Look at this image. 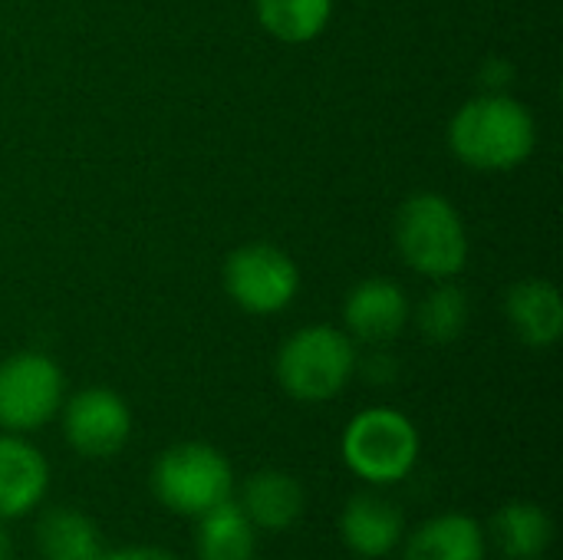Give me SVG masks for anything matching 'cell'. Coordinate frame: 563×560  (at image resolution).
I'll return each instance as SVG.
<instances>
[{"mask_svg":"<svg viewBox=\"0 0 563 560\" xmlns=\"http://www.w3.org/2000/svg\"><path fill=\"white\" fill-rule=\"evenodd\" d=\"M445 139L472 172H515L538 149V119L511 92H478L452 116Z\"/></svg>","mask_w":563,"mask_h":560,"instance_id":"6da1fadb","label":"cell"},{"mask_svg":"<svg viewBox=\"0 0 563 560\" xmlns=\"http://www.w3.org/2000/svg\"><path fill=\"white\" fill-rule=\"evenodd\" d=\"M393 241L406 267L429 281H455L472 251L462 211L439 191H416L399 205Z\"/></svg>","mask_w":563,"mask_h":560,"instance_id":"7a4b0ae2","label":"cell"},{"mask_svg":"<svg viewBox=\"0 0 563 560\" xmlns=\"http://www.w3.org/2000/svg\"><path fill=\"white\" fill-rule=\"evenodd\" d=\"M360 373L356 340L343 327L310 323L294 330L274 360V376L280 389L307 406L336 399Z\"/></svg>","mask_w":563,"mask_h":560,"instance_id":"3957f363","label":"cell"},{"mask_svg":"<svg viewBox=\"0 0 563 560\" xmlns=\"http://www.w3.org/2000/svg\"><path fill=\"white\" fill-rule=\"evenodd\" d=\"M422 455V436L416 422L393 406H369L356 413L340 436L343 465L373 488L406 482Z\"/></svg>","mask_w":563,"mask_h":560,"instance_id":"277c9868","label":"cell"},{"mask_svg":"<svg viewBox=\"0 0 563 560\" xmlns=\"http://www.w3.org/2000/svg\"><path fill=\"white\" fill-rule=\"evenodd\" d=\"M152 495L181 518H198L234 498V469L208 442H175L152 465Z\"/></svg>","mask_w":563,"mask_h":560,"instance_id":"5b68a950","label":"cell"},{"mask_svg":"<svg viewBox=\"0 0 563 560\" xmlns=\"http://www.w3.org/2000/svg\"><path fill=\"white\" fill-rule=\"evenodd\" d=\"M66 399V376L49 353L20 350L0 360V432L30 436L49 426Z\"/></svg>","mask_w":563,"mask_h":560,"instance_id":"8992f818","label":"cell"},{"mask_svg":"<svg viewBox=\"0 0 563 560\" xmlns=\"http://www.w3.org/2000/svg\"><path fill=\"white\" fill-rule=\"evenodd\" d=\"M221 277L231 304L251 317H274L287 310L300 294L297 261L271 241H247L234 248Z\"/></svg>","mask_w":563,"mask_h":560,"instance_id":"52a82bcc","label":"cell"},{"mask_svg":"<svg viewBox=\"0 0 563 560\" xmlns=\"http://www.w3.org/2000/svg\"><path fill=\"white\" fill-rule=\"evenodd\" d=\"M63 439L66 446L92 462L112 459L129 446L132 409L109 386H89L63 399Z\"/></svg>","mask_w":563,"mask_h":560,"instance_id":"ba28073f","label":"cell"},{"mask_svg":"<svg viewBox=\"0 0 563 560\" xmlns=\"http://www.w3.org/2000/svg\"><path fill=\"white\" fill-rule=\"evenodd\" d=\"M412 320V304L393 277H366L343 300V330L356 343L386 347Z\"/></svg>","mask_w":563,"mask_h":560,"instance_id":"9c48e42d","label":"cell"},{"mask_svg":"<svg viewBox=\"0 0 563 560\" xmlns=\"http://www.w3.org/2000/svg\"><path fill=\"white\" fill-rule=\"evenodd\" d=\"M49 492V462L23 436L0 432V521L33 515Z\"/></svg>","mask_w":563,"mask_h":560,"instance_id":"30bf717a","label":"cell"},{"mask_svg":"<svg viewBox=\"0 0 563 560\" xmlns=\"http://www.w3.org/2000/svg\"><path fill=\"white\" fill-rule=\"evenodd\" d=\"M340 538L363 560L389 558L406 538V515L396 502L376 492L353 495L340 512Z\"/></svg>","mask_w":563,"mask_h":560,"instance_id":"8fae6325","label":"cell"},{"mask_svg":"<svg viewBox=\"0 0 563 560\" xmlns=\"http://www.w3.org/2000/svg\"><path fill=\"white\" fill-rule=\"evenodd\" d=\"M505 320L531 350H551L563 337V300L558 284L544 277L518 281L505 290Z\"/></svg>","mask_w":563,"mask_h":560,"instance_id":"7c38bea8","label":"cell"},{"mask_svg":"<svg viewBox=\"0 0 563 560\" xmlns=\"http://www.w3.org/2000/svg\"><path fill=\"white\" fill-rule=\"evenodd\" d=\"M402 560H485L488 535L478 518L465 512H445L422 521L409 538H402Z\"/></svg>","mask_w":563,"mask_h":560,"instance_id":"4fadbf2b","label":"cell"},{"mask_svg":"<svg viewBox=\"0 0 563 560\" xmlns=\"http://www.w3.org/2000/svg\"><path fill=\"white\" fill-rule=\"evenodd\" d=\"M244 515L251 518V525L257 531H290L300 518H303V508H307V492L303 485L280 472V469H264V472H254L244 488L238 492L234 498Z\"/></svg>","mask_w":563,"mask_h":560,"instance_id":"5bb4252c","label":"cell"},{"mask_svg":"<svg viewBox=\"0 0 563 560\" xmlns=\"http://www.w3.org/2000/svg\"><path fill=\"white\" fill-rule=\"evenodd\" d=\"M492 545L508 560H541L554 545V521L534 502H511L492 518Z\"/></svg>","mask_w":563,"mask_h":560,"instance_id":"9a60e30c","label":"cell"},{"mask_svg":"<svg viewBox=\"0 0 563 560\" xmlns=\"http://www.w3.org/2000/svg\"><path fill=\"white\" fill-rule=\"evenodd\" d=\"M195 521L198 560H254L257 554V528L234 498L214 505Z\"/></svg>","mask_w":563,"mask_h":560,"instance_id":"2e32d148","label":"cell"},{"mask_svg":"<svg viewBox=\"0 0 563 560\" xmlns=\"http://www.w3.org/2000/svg\"><path fill=\"white\" fill-rule=\"evenodd\" d=\"M36 551L43 560H99L106 551V541L86 512L59 505L40 518Z\"/></svg>","mask_w":563,"mask_h":560,"instance_id":"e0dca14e","label":"cell"},{"mask_svg":"<svg viewBox=\"0 0 563 560\" xmlns=\"http://www.w3.org/2000/svg\"><path fill=\"white\" fill-rule=\"evenodd\" d=\"M336 0H254L257 23L280 43L300 46L317 36L333 20Z\"/></svg>","mask_w":563,"mask_h":560,"instance_id":"ac0fdd59","label":"cell"},{"mask_svg":"<svg viewBox=\"0 0 563 560\" xmlns=\"http://www.w3.org/2000/svg\"><path fill=\"white\" fill-rule=\"evenodd\" d=\"M416 327L426 343L449 347L465 337L472 320V300L455 281H435V287L416 307Z\"/></svg>","mask_w":563,"mask_h":560,"instance_id":"d6986e66","label":"cell"},{"mask_svg":"<svg viewBox=\"0 0 563 560\" xmlns=\"http://www.w3.org/2000/svg\"><path fill=\"white\" fill-rule=\"evenodd\" d=\"M478 79H482V92H511L515 66L505 56H492V59H485Z\"/></svg>","mask_w":563,"mask_h":560,"instance_id":"ffe728a7","label":"cell"},{"mask_svg":"<svg viewBox=\"0 0 563 560\" xmlns=\"http://www.w3.org/2000/svg\"><path fill=\"white\" fill-rule=\"evenodd\" d=\"M99 560H178L165 548H152V545H129V548H115V551H102Z\"/></svg>","mask_w":563,"mask_h":560,"instance_id":"44dd1931","label":"cell"},{"mask_svg":"<svg viewBox=\"0 0 563 560\" xmlns=\"http://www.w3.org/2000/svg\"><path fill=\"white\" fill-rule=\"evenodd\" d=\"M16 558V548H13V535L10 528L0 521V560H13Z\"/></svg>","mask_w":563,"mask_h":560,"instance_id":"7402d4cb","label":"cell"}]
</instances>
